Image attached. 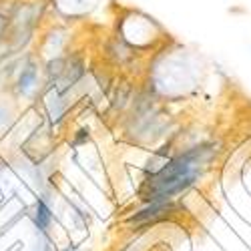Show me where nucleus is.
<instances>
[{"mask_svg":"<svg viewBox=\"0 0 251 251\" xmlns=\"http://www.w3.org/2000/svg\"><path fill=\"white\" fill-rule=\"evenodd\" d=\"M80 75H82V62L80 60H71L69 65L62 69V85H60V89H65V87H71L73 82H76L78 78H80Z\"/></svg>","mask_w":251,"mask_h":251,"instance_id":"4","label":"nucleus"},{"mask_svg":"<svg viewBox=\"0 0 251 251\" xmlns=\"http://www.w3.org/2000/svg\"><path fill=\"white\" fill-rule=\"evenodd\" d=\"M213 145H199L195 149L181 153L179 157L167 161L159 171L143 183L141 197L149 203H167L169 199L191 187L201 173V167L211 159Z\"/></svg>","mask_w":251,"mask_h":251,"instance_id":"1","label":"nucleus"},{"mask_svg":"<svg viewBox=\"0 0 251 251\" xmlns=\"http://www.w3.org/2000/svg\"><path fill=\"white\" fill-rule=\"evenodd\" d=\"M65 251H78V249H76V247H75V245H69V247H67V249H65Z\"/></svg>","mask_w":251,"mask_h":251,"instance_id":"6","label":"nucleus"},{"mask_svg":"<svg viewBox=\"0 0 251 251\" xmlns=\"http://www.w3.org/2000/svg\"><path fill=\"white\" fill-rule=\"evenodd\" d=\"M4 30H6V20H4L2 16H0V36L4 34Z\"/></svg>","mask_w":251,"mask_h":251,"instance_id":"5","label":"nucleus"},{"mask_svg":"<svg viewBox=\"0 0 251 251\" xmlns=\"http://www.w3.org/2000/svg\"><path fill=\"white\" fill-rule=\"evenodd\" d=\"M36 76H38V69L34 65H26L18 75V91L23 95H28L36 85Z\"/></svg>","mask_w":251,"mask_h":251,"instance_id":"3","label":"nucleus"},{"mask_svg":"<svg viewBox=\"0 0 251 251\" xmlns=\"http://www.w3.org/2000/svg\"><path fill=\"white\" fill-rule=\"evenodd\" d=\"M32 219H34V225H36L38 231H43V233L49 231V227H50V223H52V209H50V205H49L43 197L36 199Z\"/></svg>","mask_w":251,"mask_h":251,"instance_id":"2","label":"nucleus"}]
</instances>
